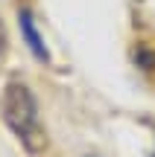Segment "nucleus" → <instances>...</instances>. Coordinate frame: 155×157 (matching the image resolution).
Listing matches in <instances>:
<instances>
[{
    "label": "nucleus",
    "mask_w": 155,
    "mask_h": 157,
    "mask_svg": "<svg viewBox=\"0 0 155 157\" xmlns=\"http://www.w3.org/2000/svg\"><path fill=\"white\" fill-rule=\"evenodd\" d=\"M6 52V35H3V26H0V56Z\"/></svg>",
    "instance_id": "7ed1b4c3"
},
{
    "label": "nucleus",
    "mask_w": 155,
    "mask_h": 157,
    "mask_svg": "<svg viewBox=\"0 0 155 157\" xmlns=\"http://www.w3.org/2000/svg\"><path fill=\"white\" fill-rule=\"evenodd\" d=\"M0 113H3L6 128L21 140V146L27 148L29 154H44L47 131H44V125H41V117H38V102H35L32 90L23 82H9L3 87Z\"/></svg>",
    "instance_id": "f257e3e1"
},
{
    "label": "nucleus",
    "mask_w": 155,
    "mask_h": 157,
    "mask_svg": "<svg viewBox=\"0 0 155 157\" xmlns=\"http://www.w3.org/2000/svg\"><path fill=\"white\" fill-rule=\"evenodd\" d=\"M88 157H91V154H88Z\"/></svg>",
    "instance_id": "20e7f679"
},
{
    "label": "nucleus",
    "mask_w": 155,
    "mask_h": 157,
    "mask_svg": "<svg viewBox=\"0 0 155 157\" xmlns=\"http://www.w3.org/2000/svg\"><path fill=\"white\" fill-rule=\"evenodd\" d=\"M18 26H21V35H23V41H27L29 52H32L38 61H50L47 44H44V38L38 35V29H35V21H32V12H29V9H18Z\"/></svg>",
    "instance_id": "f03ea898"
}]
</instances>
